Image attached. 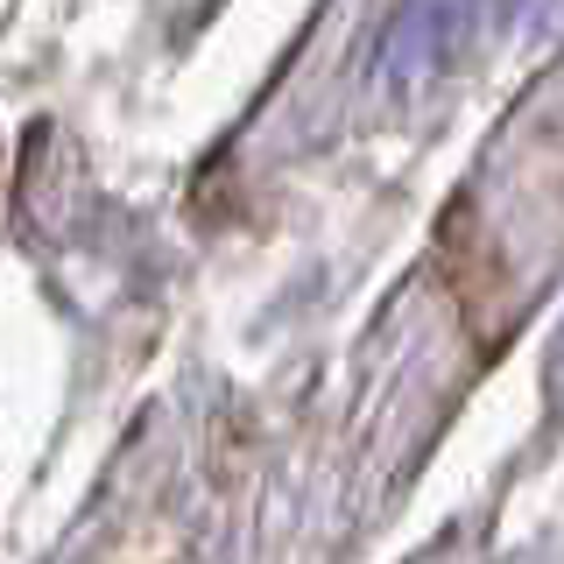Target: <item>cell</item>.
<instances>
[{"mask_svg":"<svg viewBox=\"0 0 564 564\" xmlns=\"http://www.w3.org/2000/svg\"><path fill=\"white\" fill-rule=\"evenodd\" d=\"M508 8H516V0H410V8L395 14V29H388V43H381V78L402 85V93H410V85H431L437 70H452L480 35L501 29Z\"/></svg>","mask_w":564,"mask_h":564,"instance_id":"cell-1","label":"cell"}]
</instances>
